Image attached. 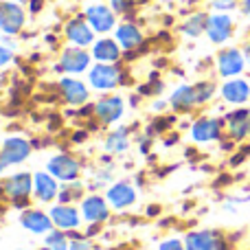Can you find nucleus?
<instances>
[{"label":"nucleus","instance_id":"nucleus-1","mask_svg":"<svg viewBox=\"0 0 250 250\" xmlns=\"http://www.w3.org/2000/svg\"><path fill=\"white\" fill-rule=\"evenodd\" d=\"M24 26V11L13 0H2L0 2V31L13 35Z\"/></svg>","mask_w":250,"mask_h":250},{"label":"nucleus","instance_id":"nucleus-2","mask_svg":"<svg viewBox=\"0 0 250 250\" xmlns=\"http://www.w3.org/2000/svg\"><path fill=\"white\" fill-rule=\"evenodd\" d=\"M246 68V57L237 48H226L217 55V70L222 77H237Z\"/></svg>","mask_w":250,"mask_h":250},{"label":"nucleus","instance_id":"nucleus-3","mask_svg":"<svg viewBox=\"0 0 250 250\" xmlns=\"http://www.w3.org/2000/svg\"><path fill=\"white\" fill-rule=\"evenodd\" d=\"M207 35L211 42L215 44H224L226 40L233 35V20L226 13H215L208 16V24H207Z\"/></svg>","mask_w":250,"mask_h":250},{"label":"nucleus","instance_id":"nucleus-4","mask_svg":"<svg viewBox=\"0 0 250 250\" xmlns=\"http://www.w3.org/2000/svg\"><path fill=\"white\" fill-rule=\"evenodd\" d=\"M119 82H121V73H119V68H114L110 64H97L90 70V83L97 90H110Z\"/></svg>","mask_w":250,"mask_h":250},{"label":"nucleus","instance_id":"nucleus-5","mask_svg":"<svg viewBox=\"0 0 250 250\" xmlns=\"http://www.w3.org/2000/svg\"><path fill=\"white\" fill-rule=\"evenodd\" d=\"M222 97H224V101H229L233 105H244L250 99V83L246 79L233 77L230 82H226L222 86Z\"/></svg>","mask_w":250,"mask_h":250},{"label":"nucleus","instance_id":"nucleus-6","mask_svg":"<svg viewBox=\"0 0 250 250\" xmlns=\"http://www.w3.org/2000/svg\"><path fill=\"white\" fill-rule=\"evenodd\" d=\"M86 20L99 33H108L110 29H114V13L104 4H95V7L86 9Z\"/></svg>","mask_w":250,"mask_h":250},{"label":"nucleus","instance_id":"nucleus-7","mask_svg":"<svg viewBox=\"0 0 250 250\" xmlns=\"http://www.w3.org/2000/svg\"><path fill=\"white\" fill-rule=\"evenodd\" d=\"M90 64V55L83 48H66L62 53V64L60 68L66 73H83Z\"/></svg>","mask_w":250,"mask_h":250},{"label":"nucleus","instance_id":"nucleus-8","mask_svg":"<svg viewBox=\"0 0 250 250\" xmlns=\"http://www.w3.org/2000/svg\"><path fill=\"white\" fill-rule=\"evenodd\" d=\"M31 147L26 141L22 138H7L2 145V151H0V158L4 160V165H18L29 156Z\"/></svg>","mask_w":250,"mask_h":250},{"label":"nucleus","instance_id":"nucleus-9","mask_svg":"<svg viewBox=\"0 0 250 250\" xmlns=\"http://www.w3.org/2000/svg\"><path fill=\"white\" fill-rule=\"evenodd\" d=\"M226 121H229V132L235 141H244L246 136H250V108L226 114Z\"/></svg>","mask_w":250,"mask_h":250},{"label":"nucleus","instance_id":"nucleus-10","mask_svg":"<svg viewBox=\"0 0 250 250\" xmlns=\"http://www.w3.org/2000/svg\"><path fill=\"white\" fill-rule=\"evenodd\" d=\"M92 26H88L86 22H83V18H75V20H70L68 24H66V35H68V40L73 44H77V46H88V44H92V40H95V35H92Z\"/></svg>","mask_w":250,"mask_h":250},{"label":"nucleus","instance_id":"nucleus-11","mask_svg":"<svg viewBox=\"0 0 250 250\" xmlns=\"http://www.w3.org/2000/svg\"><path fill=\"white\" fill-rule=\"evenodd\" d=\"M48 171H51L53 176H57L60 180L73 182L79 173V167L70 156H55V158L48 163Z\"/></svg>","mask_w":250,"mask_h":250},{"label":"nucleus","instance_id":"nucleus-12","mask_svg":"<svg viewBox=\"0 0 250 250\" xmlns=\"http://www.w3.org/2000/svg\"><path fill=\"white\" fill-rule=\"evenodd\" d=\"M220 132H222V121H217V119H200L191 129V136L198 143H208L220 138Z\"/></svg>","mask_w":250,"mask_h":250},{"label":"nucleus","instance_id":"nucleus-13","mask_svg":"<svg viewBox=\"0 0 250 250\" xmlns=\"http://www.w3.org/2000/svg\"><path fill=\"white\" fill-rule=\"evenodd\" d=\"M95 112H97V117H99L104 123L117 121V119L123 114V101H121V97H105V99H101L99 104H97Z\"/></svg>","mask_w":250,"mask_h":250},{"label":"nucleus","instance_id":"nucleus-14","mask_svg":"<svg viewBox=\"0 0 250 250\" xmlns=\"http://www.w3.org/2000/svg\"><path fill=\"white\" fill-rule=\"evenodd\" d=\"M187 250H222V244L211 230H202V233H189L185 239Z\"/></svg>","mask_w":250,"mask_h":250},{"label":"nucleus","instance_id":"nucleus-15","mask_svg":"<svg viewBox=\"0 0 250 250\" xmlns=\"http://www.w3.org/2000/svg\"><path fill=\"white\" fill-rule=\"evenodd\" d=\"M60 88H62V95H64V99L68 101V104L77 105V104H83V101L88 99V88L83 86L82 82H77V79H62L60 82Z\"/></svg>","mask_w":250,"mask_h":250},{"label":"nucleus","instance_id":"nucleus-16","mask_svg":"<svg viewBox=\"0 0 250 250\" xmlns=\"http://www.w3.org/2000/svg\"><path fill=\"white\" fill-rule=\"evenodd\" d=\"M82 213H83V220L88 222H104L108 217V207H105V202L99 195H92V198L83 200Z\"/></svg>","mask_w":250,"mask_h":250},{"label":"nucleus","instance_id":"nucleus-17","mask_svg":"<svg viewBox=\"0 0 250 250\" xmlns=\"http://www.w3.org/2000/svg\"><path fill=\"white\" fill-rule=\"evenodd\" d=\"M121 44L114 42V40H99L92 48V57L99 60L101 64H108V62H117L121 57Z\"/></svg>","mask_w":250,"mask_h":250},{"label":"nucleus","instance_id":"nucleus-18","mask_svg":"<svg viewBox=\"0 0 250 250\" xmlns=\"http://www.w3.org/2000/svg\"><path fill=\"white\" fill-rule=\"evenodd\" d=\"M134 200H136V193H134V189L127 185V182H119V185H114L112 189L108 191V202L117 208L129 207Z\"/></svg>","mask_w":250,"mask_h":250},{"label":"nucleus","instance_id":"nucleus-19","mask_svg":"<svg viewBox=\"0 0 250 250\" xmlns=\"http://www.w3.org/2000/svg\"><path fill=\"white\" fill-rule=\"evenodd\" d=\"M195 104H198V97H195L193 86H180L171 95V108L178 110V112H187V110Z\"/></svg>","mask_w":250,"mask_h":250},{"label":"nucleus","instance_id":"nucleus-20","mask_svg":"<svg viewBox=\"0 0 250 250\" xmlns=\"http://www.w3.org/2000/svg\"><path fill=\"white\" fill-rule=\"evenodd\" d=\"M4 191L11 198H26L31 193V173H18L4 182Z\"/></svg>","mask_w":250,"mask_h":250},{"label":"nucleus","instance_id":"nucleus-21","mask_svg":"<svg viewBox=\"0 0 250 250\" xmlns=\"http://www.w3.org/2000/svg\"><path fill=\"white\" fill-rule=\"evenodd\" d=\"M117 42L121 44V48H125V51H132V48L141 46L143 35L134 24H121L117 29Z\"/></svg>","mask_w":250,"mask_h":250},{"label":"nucleus","instance_id":"nucleus-22","mask_svg":"<svg viewBox=\"0 0 250 250\" xmlns=\"http://www.w3.org/2000/svg\"><path fill=\"white\" fill-rule=\"evenodd\" d=\"M22 224H24V229H29L31 233L40 235V233H46V230L51 229L53 220L40 211H29V213H24V217H22Z\"/></svg>","mask_w":250,"mask_h":250},{"label":"nucleus","instance_id":"nucleus-23","mask_svg":"<svg viewBox=\"0 0 250 250\" xmlns=\"http://www.w3.org/2000/svg\"><path fill=\"white\" fill-rule=\"evenodd\" d=\"M51 220L55 222L60 229H75L79 224V215L75 208L70 207H55L51 211Z\"/></svg>","mask_w":250,"mask_h":250},{"label":"nucleus","instance_id":"nucleus-24","mask_svg":"<svg viewBox=\"0 0 250 250\" xmlns=\"http://www.w3.org/2000/svg\"><path fill=\"white\" fill-rule=\"evenodd\" d=\"M33 180H35V191H38V198H40V200L48 202V200L55 198L57 185H55V180H53L48 173H35Z\"/></svg>","mask_w":250,"mask_h":250},{"label":"nucleus","instance_id":"nucleus-25","mask_svg":"<svg viewBox=\"0 0 250 250\" xmlns=\"http://www.w3.org/2000/svg\"><path fill=\"white\" fill-rule=\"evenodd\" d=\"M207 24H208V16H207V13H195V16H191L189 20L185 22L182 31H185L189 38H198L200 33H204V31H207Z\"/></svg>","mask_w":250,"mask_h":250},{"label":"nucleus","instance_id":"nucleus-26","mask_svg":"<svg viewBox=\"0 0 250 250\" xmlns=\"http://www.w3.org/2000/svg\"><path fill=\"white\" fill-rule=\"evenodd\" d=\"M105 149L108 151H125L127 149V129H117L108 136L105 141Z\"/></svg>","mask_w":250,"mask_h":250},{"label":"nucleus","instance_id":"nucleus-27","mask_svg":"<svg viewBox=\"0 0 250 250\" xmlns=\"http://www.w3.org/2000/svg\"><path fill=\"white\" fill-rule=\"evenodd\" d=\"M46 248H51V250H68L70 246L66 244V235L64 233H48V237H46Z\"/></svg>","mask_w":250,"mask_h":250},{"label":"nucleus","instance_id":"nucleus-28","mask_svg":"<svg viewBox=\"0 0 250 250\" xmlns=\"http://www.w3.org/2000/svg\"><path fill=\"white\" fill-rule=\"evenodd\" d=\"M195 88V97H198V104H204V101H208L213 97V92H215V86H213L211 82H200Z\"/></svg>","mask_w":250,"mask_h":250},{"label":"nucleus","instance_id":"nucleus-29","mask_svg":"<svg viewBox=\"0 0 250 250\" xmlns=\"http://www.w3.org/2000/svg\"><path fill=\"white\" fill-rule=\"evenodd\" d=\"M79 191H82V185H79V182H73L70 187H66V189H64V193H62V202L73 200L75 195H79Z\"/></svg>","mask_w":250,"mask_h":250},{"label":"nucleus","instance_id":"nucleus-30","mask_svg":"<svg viewBox=\"0 0 250 250\" xmlns=\"http://www.w3.org/2000/svg\"><path fill=\"white\" fill-rule=\"evenodd\" d=\"M132 4H134V0H112V11L125 13L132 9Z\"/></svg>","mask_w":250,"mask_h":250},{"label":"nucleus","instance_id":"nucleus-31","mask_svg":"<svg viewBox=\"0 0 250 250\" xmlns=\"http://www.w3.org/2000/svg\"><path fill=\"white\" fill-rule=\"evenodd\" d=\"M237 2H239V0H215V2H213V7H215V9H233Z\"/></svg>","mask_w":250,"mask_h":250},{"label":"nucleus","instance_id":"nucleus-32","mask_svg":"<svg viewBox=\"0 0 250 250\" xmlns=\"http://www.w3.org/2000/svg\"><path fill=\"white\" fill-rule=\"evenodd\" d=\"M160 250H185V248H182V244L178 239H169V242H165L160 246Z\"/></svg>","mask_w":250,"mask_h":250},{"label":"nucleus","instance_id":"nucleus-33","mask_svg":"<svg viewBox=\"0 0 250 250\" xmlns=\"http://www.w3.org/2000/svg\"><path fill=\"white\" fill-rule=\"evenodd\" d=\"M9 60H11V51H9V48H4V46H0V66L9 64Z\"/></svg>","mask_w":250,"mask_h":250},{"label":"nucleus","instance_id":"nucleus-34","mask_svg":"<svg viewBox=\"0 0 250 250\" xmlns=\"http://www.w3.org/2000/svg\"><path fill=\"white\" fill-rule=\"evenodd\" d=\"M70 250H90V246H88V242H82V239H77V242L70 244Z\"/></svg>","mask_w":250,"mask_h":250},{"label":"nucleus","instance_id":"nucleus-35","mask_svg":"<svg viewBox=\"0 0 250 250\" xmlns=\"http://www.w3.org/2000/svg\"><path fill=\"white\" fill-rule=\"evenodd\" d=\"M42 4H44V0H29V9H31V13H38L40 9H42Z\"/></svg>","mask_w":250,"mask_h":250},{"label":"nucleus","instance_id":"nucleus-36","mask_svg":"<svg viewBox=\"0 0 250 250\" xmlns=\"http://www.w3.org/2000/svg\"><path fill=\"white\" fill-rule=\"evenodd\" d=\"M242 13L250 18V0H244V2H242Z\"/></svg>","mask_w":250,"mask_h":250},{"label":"nucleus","instance_id":"nucleus-37","mask_svg":"<svg viewBox=\"0 0 250 250\" xmlns=\"http://www.w3.org/2000/svg\"><path fill=\"white\" fill-rule=\"evenodd\" d=\"M4 167H7V165H4V160L0 158V173H2V169H4Z\"/></svg>","mask_w":250,"mask_h":250},{"label":"nucleus","instance_id":"nucleus-38","mask_svg":"<svg viewBox=\"0 0 250 250\" xmlns=\"http://www.w3.org/2000/svg\"><path fill=\"white\" fill-rule=\"evenodd\" d=\"M246 55H248V57H250V42H248V44H246Z\"/></svg>","mask_w":250,"mask_h":250},{"label":"nucleus","instance_id":"nucleus-39","mask_svg":"<svg viewBox=\"0 0 250 250\" xmlns=\"http://www.w3.org/2000/svg\"><path fill=\"white\" fill-rule=\"evenodd\" d=\"M13 2H26V0H13Z\"/></svg>","mask_w":250,"mask_h":250},{"label":"nucleus","instance_id":"nucleus-40","mask_svg":"<svg viewBox=\"0 0 250 250\" xmlns=\"http://www.w3.org/2000/svg\"><path fill=\"white\" fill-rule=\"evenodd\" d=\"M46 250H51V248H46Z\"/></svg>","mask_w":250,"mask_h":250}]
</instances>
